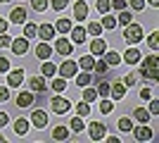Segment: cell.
Listing matches in <instances>:
<instances>
[{
    "label": "cell",
    "mask_w": 159,
    "mask_h": 143,
    "mask_svg": "<svg viewBox=\"0 0 159 143\" xmlns=\"http://www.w3.org/2000/svg\"><path fill=\"white\" fill-rule=\"evenodd\" d=\"M143 26L140 24H126V34H124V38H126V43H131V45H138L140 41H143Z\"/></svg>",
    "instance_id": "6da1fadb"
},
{
    "label": "cell",
    "mask_w": 159,
    "mask_h": 143,
    "mask_svg": "<svg viewBox=\"0 0 159 143\" xmlns=\"http://www.w3.org/2000/svg\"><path fill=\"white\" fill-rule=\"evenodd\" d=\"M50 110H52L55 115H66L71 110V102L66 100L64 95H55L52 100H50Z\"/></svg>",
    "instance_id": "7a4b0ae2"
},
{
    "label": "cell",
    "mask_w": 159,
    "mask_h": 143,
    "mask_svg": "<svg viewBox=\"0 0 159 143\" xmlns=\"http://www.w3.org/2000/svg\"><path fill=\"white\" fill-rule=\"evenodd\" d=\"M88 136H90V141H105L107 126L102 122H90L88 124Z\"/></svg>",
    "instance_id": "3957f363"
},
{
    "label": "cell",
    "mask_w": 159,
    "mask_h": 143,
    "mask_svg": "<svg viewBox=\"0 0 159 143\" xmlns=\"http://www.w3.org/2000/svg\"><path fill=\"white\" fill-rule=\"evenodd\" d=\"M76 72H79V64H76L74 60H64L60 67H57V74L64 76V79H74V74H76Z\"/></svg>",
    "instance_id": "277c9868"
},
{
    "label": "cell",
    "mask_w": 159,
    "mask_h": 143,
    "mask_svg": "<svg viewBox=\"0 0 159 143\" xmlns=\"http://www.w3.org/2000/svg\"><path fill=\"white\" fill-rule=\"evenodd\" d=\"M55 53H60L62 57H69V55L74 53V43L69 41V38H57V41H55Z\"/></svg>",
    "instance_id": "5b68a950"
},
{
    "label": "cell",
    "mask_w": 159,
    "mask_h": 143,
    "mask_svg": "<svg viewBox=\"0 0 159 143\" xmlns=\"http://www.w3.org/2000/svg\"><path fill=\"white\" fill-rule=\"evenodd\" d=\"M24 81V69H10L7 72V86L10 88H19Z\"/></svg>",
    "instance_id": "8992f818"
},
{
    "label": "cell",
    "mask_w": 159,
    "mask_h": 143,
    "mask_svg": "<svg viewBox=\"0 0 159 143\" xmlns=\"http://www.w3.org/2000/svg\"><path fill=\"white\" fill-rule=\"evenodd\" d=\"M133 136H135V141H152V129L147 126V124H140V126H133Z\"/></svg>",
    "instance_id": "52a82bcc"
},
{
    "label": "cell",
    "mask_w": 159,
    "mask_h": 143,
    "mask_svg": "<svg viewBox=\"0 0 159 143\" xmlns=\"http://www.w3.org/2000/svg\"><path fill=\"white\" fill-rule=\"evenodd\" d=\"M48 112L45 110H33V115H31V124L36 126V129H45L48 126Z\"/></svg>",
    "instance_id": "ba28073f"
},
{
    "label": "cell",
    "mask_w": 159,
    "mask_h": 143,
    "mask_svg": "<svg viewBox=\"0 0 159 143\" xmlns=\"http://www.w3.org/2000/svg\"><path fill=\"white\" fill-rule=\"evenodd\" d=\"M10 48H12V53L14 55H19V57H24L26 55V50H29V38H14L12 43H10Z\"/></svg>",
    "instance_id": "9c48e42d"
},
{
    "label": "cell",
    "mask_w": 159,
    "mask_h": 143,
    "mask_svg": "<svg viewBox=\"0 0 159 143\" xmlns=\"http://www.w3.org/2000/svg\"><path fill=\"white\" fill-rule=\"evenodd\" d=\"M55 34H57V31H55L52 24H40L38 31H36V36H40V41H52Z\"/></svg>",
    "instance_id": "30bf717a"
},
{
    "label": "cell",
    "mask_w": 159,
    "mask_h": 143,
    "mask_svg": "<svg viewBox=\"0 0 159 143\" xmlns=\"http://www.w3.org/2000/svg\"><path fill=\"white\" fill-rule=\"evenodd\" d=\"M107 50V43L105 38H100V36H95L93 43H90V55H95V57H102V53Z\"/></svg>",
    "instance_id": "8fae6325"
},
{
    "label": "cell",
    "mask_w": 159,
    "mask_h": 143,
    "mask_svg": "<svg viewBox=\"0 0 159 143\" xmlns=\"http://www.w3.org/2000/svg\"><path fill=\"white\" fill-rule=\"evenodd\" d=\"M52 53H55V50L48 45V41H40L38 45H36V55H38L40 60H50V57H52Z\"/></svg>",
    "instance_id": "7c38bea8"
},
{
    "label": "cell",
    "mask_w": 159,
    "mask_h": 143,
    "mask_svg": "<svg viewBox=\"0 0 159 143\" xmlns=\"http://www.w3.org/2000/svg\"><path fill=\"white\" fill-rule=\"evenodd\" d=\"M71 43H86V38H88V31L83 26H71Z\"/></svg>",
    "instance_id": "4fadbf2b"
},
{
    "label": "cell",
    "mask_w": 159,
    "mask_h": 143,
    "mask_svg": "<svg viewBox=\"0 0 159 143\" xmlns=\"http://www.w3.org/2000/svg\"><path fill=\"white\" fill-rule=\"evenodd\" d=\"M124 62H126V64H138L140 62V50L135 45H131L126 53H124Z\"/></svg>",
    "instance_id": "5bb4252c"
},
{
    "label": "cell",
    "mask_w": 159,
    "mask_h": 143,
    "mask_svg": "<svg viewBox=\"0 0 159 143\" xmlns=\"http://www.w3.org/2000/svg\"><path fill=\"white\" fill-rule=\"evenodd\" d=\"M102 60L107 62V67H116L121 62V55L116 53V50H105V53H102Z\"/></svg>",
    "instance_id": "9a60e30c"
},
{
    "label": "cell",
    "mask_w": 159,
    "mask_h": 143,
    "mask_svg": "<svg viewBox=\"0 0 159 143\" xmlns=\"http://www.w3.org/2000/svg\"><path fill=\"white\" fill-rule=\"evenodd\" d=\"M109 95H112L114 100H121V98L126 95V83H121V81L112 83V86H109Z\"/></svg>",
    "instance_id": "2e32d148"
},
{
    "label": "cell",
    "mask_w": 159,
    "mask_h": 143,
    "mask_svg": "<svg viewBox=\"0 0 159 143\" xmlns=\"http://www.w3.org/2000/svg\"><path fill=\"white\" fill-rule=\"evenodd\" d=\"M17 105L19 107H31L33 105V91H21L17 95Z\"/></svg>",
    "instance_id": "e0dca14e"
},
{
    "label": "cell",
    "mask_w": 159,
    "mask_h": 143,
    "mask_svg": "<svg viewBox=\"0 0 159 143\" xmlns=\"http://www.w3.org/2000/svg\"><path fill=\"white\" fill-rule=\"evenodd\" d=\"M74 79H76V86H79V88H83V86H90L93 74H90V72H76V74H74Z\"/></svg>",
    "instance_id": "ac0fdd59"
},
{
    "label": "cell",
    "mask_w": 159,
    "mask_h": 143,
    "mask_svg": "<svg viewBox=\"0 0 159 143\" xmlns=\"http://www.w3.org/2000/svg\"><path fill=\"white\" fill-rule=\"evenodd\" d=\"M74 17L79 21H83L88 17V5L83 2V0H79V2H74Z\"/></svg>",
    "instance_id": "d6986e66"
},
{
    "label": "cell",
    "mask_w": 159,
    "mask_h": 143,
    "mask_svg": "<svg viewBox=\"0 0 159 143\" xmlns=\"http://www.w3.org/2000/svg\"><path fill=\"white\" fill-rule=\"evenodd\" d=\"M10 21H12V24H24V21H26V10H24V7H14L12 14H10Z\"/></svg>",
    "instance_id": "ffe728a7"
},
{
    "label": "cell",
    "mask_w": 159,
    "mask_h": 143,
    "mask_svg": "<svg viewBox=\"0 0 159 143\" xmlns=\"http://www.w3.org/2000/svg\"><path fill=\"white\" fill-rule=\"evenodd\" d=\"M57 74V67H55L50 60H43V64H40V76H45V79H50V76Z\"/></svg>",
    "instance_id": "44dd1931"
},
{
    "label": "cell",
    "mask_w": 159,
    "mask_h": 143,
    "mask_svg": "<svg viewBox=\"0 0 159 143\" xmlns=\"http://www.w3.org/2000/svg\"><path fill=\"white\" fill-rule=\"evenodd\" d=\"M29 91L38 93V91H45V76H33L29 81Z\"/></svg>",
    "instance_id": "7402d4cb"
},
{
    "label": "cell",
    "mask_w": 159,
    "mask_h": 143,
    "mask_svg": "<svg viewBox=\"0 0 159 143\" xmlns=\"http://www.w3.org/2000/svg\"><path fill=\"white\" fill-rule=\"evenodd\" d=\"M29 129H31V122H29V119H24V117L14 122V131H17V136H24Z\"/></svg>",
    "instance_id": "603a6c76"
},
{
    "label": "cell",
    "mask_w": 159,
    "mask_h": 143,
    "mask_svg": "<svg viewBox=\"0 0 159 143\" xmlns=\"http://www.w3.org/2000/svg\"><path fill=\"white\" fill-rule=\"evenodd\" d=\"M55 31H57V34H69V31H71V19H66V17L57 19V24H55Z\"/></svg>",
    "instance_id": "cb8c5ba5"
},
{
    "label": "cell",
    "mask_w": 159,
    "mask_h": 143,
    "mask_svg": "<svg viewBox=\"0 0 159 143\" xmlns=\"http://www.w3.org/2000/svg\"><path fill=\"white\" fill-rule=\"evenodd\" d=\"M93 64H95V55H83L79 60V67L83 72H93Z\"/></svg>",
    "instance_id": "d4e9b609"
},
{
    "label": "cell",
    "mask_w": 159,
    "mask_h": 143,
    "mask_svg": "<svg viewBox=\"0 0 159 143\" xmlns=\"http://www.w3.org/2000/svg\"><path fill=\"white\" fill-rule=\"evenodd\" d=\"M52 138L55 141H66V138H69V126H55L52 129Z\"/></svg>",
    "instance_id": "484cf974"
},
{
    "label": "cell",
    "mask_w": 159,
    "mask_h": 143,
    "mask_svg": "<svg viewBox=\"0 0 159 143\" xmlns=\"http://www.w3.org/2000/svg\"><path fill=\"white\" fill-rule=\"evenodd\" d=\"M150 117H152V115H150L147 110H143V107H140V110H133V119L140 122V124H147V122H150Z\"/></svg>",
    "instance_id": "4316f807"
},
{
    "label": "cell",
    "mask_w": 159,
    "mask_h": 143,
    "mask_svg": "<svg viewBox=\"0 0 159 143\" xmlns=\"http://www.w3.org/2000/svg\"><path fill=\"white\" fill-rule=\"evenodd\" d=\"M131 21H133V12H128V10H121L119 17H116V24L126 26V24H131Z\"/></svg>",
    "instance_id": "83f0119b"
},
{
    "label": "cell",
    "mask_w": 159,
    "mask_h": 143,
    "mask_svg": "<svg viewBox=\"0 0 159 143\" xmlns=\"http://www.w3.org/2000/svg\"><path fill=\"white\" fill-rule=\"evenodd\" d=\"M83 129H86V124H83V117L76 115L71 122H69V131H83Z\"/></svg>",
    "instance_id": "f1b7e54d"
},
{
    "label": "cell",
    "mask_w": 159,
    "mask_h": 143,
    "mask_svg": "<svg viewBox=\"0 0 159 143\" xmlns=\"http://www.w3.org/2000/svg\"><path fill=\"white\" fill-rule=\"evenodd\" d=\"M38 31V24H33V21H24V38H33Z\"/></svg>",
    "instance_id": "f546056e"
},
{
    "label": "cell",
    "mask_w": 159,
    "mask_h": 143,
    "mask_svg": "<svg viewBox=\"0 0 159 143\" xmlns=\"http://www.w3.org/2000/svg\"><path fill=\"white\" fill-rule=\"evenodd\" d=\"M143 67H147V69H154V67H159V57H157V53L147 55L145 60H143Z\"/></svg>",
    "instance_id": "4dcf8cb0"
},
{
    "label": "cell",
    "mask_w": 159,
    "mask_h": 143,
    "mask_svg": "<svg viewBox=\"0 0 159 143\" xmlns=\"http://www.w3.org/2000/svg\"><path fill=\"white\" fill-rule=\"evenodd\" d=\"M116 126H119V131H124V134H126V131L133 129V119H131V117H121L119 122H116Z\"/></svg>",
    "instance_id": "1f68e13d"
},
{
    "label": "cell",
    "mask_w": 159,
    "mask_h": 143,
    "mask_svg": "<svg viewBox=\"0 0 159 143\" xmlns=\"http://www.w3.org/2000/svg\"><path fill=\"white\" fill-rule=\"evenodd\" d=\"M147 45H150V50H152V53H157V50H159V31L150 34V38H147Z\"/></svg>",
    "instance_id": "d6a6232c"
},
{
    "label": "cell",
    "mask_w": 159,
    "mask_h": 143,
    "mask_svg": "<svg viewBox=\"0 0 159 143\" xmlns=\"http://www.w3.org/2000/svg\"><path fill=\"white\" fill-rule=\"evenodd\" d=\"M102 29H116V17H112V14H105L102 17Z\"/></svg>",
    "instance_id": "836d02e7"
},
{
    "label": "cell",
    "mask_w": 159,
    "mask_h": 143,
    "mask_svg": "<svg viewBox=\"0 0 159 143\" xmlns=\"http://www.w3.org/2000/svg\"><path fill=\"white\" fill-rule=\"evenodd\" d=\"M86 31H88L90 36H102V24H100V21H90Z\"/></svg>",
    "instance_id": "e575fe53"
},
{
    "label": "cell",
    "mask_w": 159,
    "mask_h": 143,
    "mask_svg": "<svg viewBox=\"0 0 159 143\" xmlns=\"http://www.w3.org/2000/svg\"><path fill=\"white\" fill-rule=\"evenodd\" d=\"M95 98H98V91L90 88V86H83V100H86V102H93Z\"/></svg>",
    "instance_id": "d590c367"
},
{
    "label": "cell",
    "mask_w": 159,
    "mask_h": 143,
    "mask_svg": "<svg viewBox=\"0 0 159 143\" xmlns=\"http://www.w3.org/2000/svg\"><path fill=\"white\" fill-rule=\"evenodd\" d=\"M31 7L36 10V12H43V10L50 7V0H31Z\"/></svg>",
    "instance_id": "8d00e7d4"
},
{
    "label": "cell",
    "mask_w": 159,
    "mask_h": 143,
    "mask_svg": "<svg viewBox=\"0 0 159 143\" xmlns=\"http://www.w3.org/2000/svg\"><path fill=\"white\" fill-rule=\"evenodd\" d=\"M76 112H79V117H88V115H90V102L81 100V102H79V107H76Z\"/></svg>",
    "instance_id": "74e56055"
},
{
    "label": "cell",
    "mask_w": 159,
    "mask_h": 143,
    "mask_svg": "<svg viewBox=\"0 0 159 143\" xmlns=\"http://www.w3.org/2000/svg\"><path fill=\"white\" fill-rule=\"evenodd\" d=\"M66 5H69V0H50V7L57 10V12H64Z\"/></svg>",
    "instance_id": "f35d334b"
},
{
    "label": "cell",
    "mask_w": 159,
    "mask_h": 143,
    "mask_svg": "<svg viewBox=\"0 0 159 143\" xmlns=\"http://www.w3.org/2000/svg\"><path fill=\"white\" fill-rule=\"evenodd\" d=\"M95 91H98V98H109V83L107 81H102Z\"/></svg>",
    "instance_id": "ab89813d"
},
{
    "label": "cell",
    "mask_w": 159,
    "mask_h": 143,
    "mask_svg": "<svg viewBox=\"0 0 159 143\" xmlns=\"http://www.w3.org/2000/svg\"><path fill=\"white\" fill-rule=\"evenodd\" d=\"M52 91H57V93H60V91H66V79L64 76H60V79L52 81Z\"/></svg>",
    "instance_id": "60d3db41"
},
{
    "label": "cell",
    "mask_w": 159,
    "mask_h": 143,
    "mask_svg": "<svg viewBox=\"0 0 159 143\" xmlns=\"http://www.w3.org/2000/svg\"><path fill=\"white\" fill-rule=\"evenodd\" d=\"M112 110H114L112 100H107V98H102V102H100V112H102V115H109Z\"/></svg>",
    "instance_id": "b9f144b4"
},
{
    "label": "cell",
    "mask_w": 159,
    "mask_h": 143,
    "mask_svg": "<svg viewBox=\"0 0 159 143\" xmlns=\"http://www.w3.org/2000/svg\"><path fill=\"white\" fill-rule=\"evenodd\" d=\"M95 7H98L100 14H107L109 12V0H95Z\"/></svg>",
    "instance_id": "7bdbcfd3"
},
{
    "label": "cell",
    "mask_w": 159,
    "mask_h": 143,
    "mask_svg": "<svg viewBox=\"0 0 159 143\" xmlns=\"http://www.w3.org/2000/svg\"><path fill=\"white\" fill-rule=\"evenodd\" d=\"M93 72H98V74L102 76V74L107 72V62H105V60H95V64H93Z\"/></svg>",
    "instance_id": "ee69618b"
},
{
    "label": "cell",
    "mask_w": 159,
    "mask_h": 143,
    "mask_svg": "<svg viewBox=\"0 0 159 143\" xmlns=\"http://www.w3.org/2000/svg\"><path fill=\"white\" fill-rule=\"evenodd\" d=\"M109 10H116V12L126 10V0H109Z\"/></svg>",
    "instance_id": "f6af8a7d"
},
{
    "label": "cell",
    "mask_w": 159,
    "mask_h": 143,
    "mask_svg": "<svg viewBox=\"0 0 159 143\" xmlns=\"http://www.w3.org/2000/svg\"><path fill=\"white\" fill-rule=\"evenodd\" d=\"M10 60H7V57H0V74H7V72H10Z\"/></svg>",
    "instance_id": "bcb514c9"
},
{
    "label": "cell",
    "mask_w": 159,
    "mask_h": 143,
    "mask_svg": "<svg viewBox=\"0 0 159 143\" xmlns=\"http://www.w3.org/2000/svg\"><path fill=\"white\" fill-rule=\"evenodd\" d=\"M143 7H145V0H131V10H135V12H143Z\"/></svg>",
    "instance_id": "7dc6e473"
},
{
    "label": "cell",
    "mask_w": 159,
    "mask_h": 143,
    "mask_svg": "<svg viewBox=\"0 0 159 143\" xmlns=\"http://www.w3.org/2000/svg\"><path fill=\"white\" fill-rule=\"evenodd\" d=\"M10 43H12V38L7 36V31H5V34H0V48H10Z\"/></svg>",
    "instance_id": "c3c4849f"
},
{
    "label": "cell",
    "mask_w": 159,
    "mask_h": 143,
    "mask_svg": "<svg viewBox=\"0 0 159 143\" xmlns=\"http://www.w3.org/2000/svg\"><path fill=\"white\" fill-rule=\"evenodd\" d=\"M150 115H159V100H150V107H147Z\"/></svg>",
    "instance_id": "681fc988"
},
{
    "label": "cell",
    "mask_w": 159,
    "mask_h": 143,
    "mask_svg": "<svg viewBox=\"0 0 159 143\" xmlns=\"http://www.w3.org/2000/svg\"><path fill=\"white\" fill-rule=\"evenodd\" d=\"M10 100V91H7V86H0V102H7Z\"/></svg>",
    "instance_id": "f907efd6"
},
{
    "label": "cell",
    "mask_w": 159,
    "mask_h": 143,
    "mask_svg": "<svg viewBox=\"0 0 159 143\" xmlns=\"http://www.w3.org/2000/svg\"><path fill=\"white\" fill-rule=\"evenodd\" d=\"M135 81H138V79H135V74H126V79H124V83H126V86H135Z\"/></svg>",
    "instance_id": "816d5d0a"
},
{
    "label": "cell",
    "mask_w": 159,
    "mask_h": 143,
    "mask_svg": "<svg viewBox=\"0 0 159 143\" xmlns=\"http://www.w3.org/2000/svg\"><path fill=\"white\" fill-rule=\"evenodd\" d=\"M150 91H152V88H140V98H143V100H150V98H152Z\"/></svg>",
    "instance_id": "f5cc1de1"
},
{
    "label": "cell",
    "mask_w": 159,
    "mask_h": 143,
    "mask_svg": "<svg viewBox=\"0 0 159 143\" xmlns=\"http://www.w3.org/2000/svg\"><path fill=\"white\" fill-rule=\"evenodd\" d=\"M7 122H10L7 112H2V110H0V126H7Z\"/></svg>",
    "instance_id": "db71d44e"
},
{
    "label": "cell",
    "mask_w": 159,
    "mask_h": 143,
    "mask_svg": "<svg viewBox=\"0 0 159 143\" xmlns=\"http://www.w3.org/2000/svg\"><path fill=\"white\" fill-rule=\"evenodd\" d=\"M5 31H7V21L0 19V34H5Z\"/></svg>",
    "instance_id": "11a10c76"
},
{
    "label": "cell",
    "mask_w": 159,
    "mask_h": 143,
    "mask_svg": "<svg viewBox=\"0 0 159 143\" xmlns=\"http://www.w3.org/2000/svg\"><path fill=\"white\" fill-rule=\"evenodd\" d=\"M145 2H150L152 7H159V0H145Z\"/></svg>",
    "instance_id": "9f6ffc18"
},
{
    "label": "cell",
    "mask_w": 159,
    "mask_h": 143,
    "mask_svg": "<svg viewBox=\"0 0 159 143\" xmlns=\"http://www.w3.org/2000/svg\"><path fill=\"white\" fill-rule=\"evenodd\" d=\"M2 141H5V136H0V143H2Z\"/></svg>",
    "instance_id": "6f0895ef"
},
{
    "label": "cell",
    "mask_w": 159,
    "mask_h": 143,
    "mask_svg": "<svg viewBox=\"0 0 159 143\" xmlns=\"http://www.w3.org/2000/svg\"><path fill=\"white\" fill-rule=\"evenodd\" d=\"M0 2H10V0H0Z\"/></svg>",
    "instance_id": "680465c9"
}]
</instances>
